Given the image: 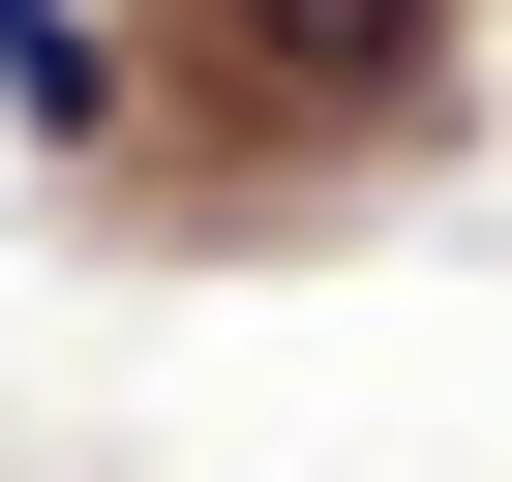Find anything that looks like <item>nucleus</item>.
<instances>
[{
	"instance_id": "nucleus-1",
	"label": "nucleus",
	"mask_w": 512,
	"mask_h": 482,
	"mask_svg": "<svg viewBox=\"0 0 512 482\" xmlns=\"http://www.w3.org/2000/svg\"><path fill=\"white\" fill-rule=\"evenodd\" d=\"M422 31H452V0H211V61L272 91V121H362V91H422Z\"/></svg>"
},
{
	"instance_id": "nucleus-2",
	"label": "nucleus",
	"mask_w": 512,
	"mask_h": 482,
	"mask_svg": "<svg viewBox=\"0 0 512 482\" xmlns=\"http://www.w3.org/2000/svg\"><path fill=\"white\" fill-rule=\"evenodd\" d=\"M0 121H31V151H121V61H91V0H0Z\"/></svg>"
}]
</instances>
